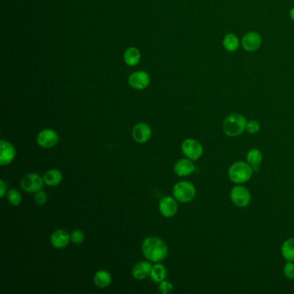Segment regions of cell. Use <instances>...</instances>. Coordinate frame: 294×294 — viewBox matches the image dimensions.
Segmentation results:
<instances>
[{"label": "cell", "mask_w": 294, "mask_h": 294, "mask_svg": "<svg viewBox=\"0 0 294 294\" xmlns=\"http://www.w3.org/2000/svg\"><path fill=\"white\" fill-rule=\"evenodd\" d=\"M142 251L145 258L149 262H162L168 256L169 247L165 242L156 237H148L144 239L142 245Z\"/></svg>", "instance_id": "6da1fadb"}, {"label": "cell", "mask_w": 294, "mask_h": 294, "mask_svg": "<svg viewBox=\"0 0 294 294\" xmlns=\"http://www.w3.org/2000/svg\"><path fill=\"white\" fill-rule=\"evenodd\" d=\"M247 122V119L242 114H230L222 122V130L228 137H238L246 129Z\"/></svg>", "instance_id": "7a4b0ae2"}, {"label": "cell", "mask_w": 294, "mask_h": 294, "mask_svg": "<svg viewBox=\"0 0 294 294\" xmlns=\"http://www.w3.org/2000/svg\"><path fill=\"white\" fill-rule=\"evenodd\" d=\"M254 172V169L247 162L240 161L230 166L228 175L234 183L244 184L251 179Z\"/></svg>", "instance_id": "3957f363"}, {"label": "cell", "mask_w": 294, "mask_h": 294, "mask_svg": "<svg viewBox=\"0 0 294 294\" xmlns=\"http://www.w3.org/2000/svg\"><path fill=\"white\" fill-rule=\"evenodd\" d=\"M173 197L181 203H188L196 196V188L190 181L183 180L176 183L172 189Z\"/></svg>", "instance_id": "277c9868"}, {"label": "cell", "mask_w": 294, "mask_h": 294, "mask_svg": "<svg viewBox=\"0 0 294 294\" xmlns=\"http://www.w3.org/2000/svg\"><path fill=\"white\" fill-rule=\"evenodd\" d=\"M43 177L36 172H29L21 179L22 189L29 194H36L43 189L44 186Z\"/></svg>", "instance_id": "5b68a950"}, {"label": "cell", "mask_w": 294, "mask_h": 294, "mask_svg": "<svg viewBox=\"0 0 294 294\" xmlns=\"http://www.w3.org/2000/svg\"><path fill=\"white\" fill-rule=\"evenodd\" d=\"M230 199L237 207L244 208L249 205L251 201V194L247 187L237 185L230 192Z\"/></svg>", "instance_id": "8992f818"}, {"label": "cell", "mask_w": 294, "mask_h": 294, "mask_svg": "<svg viewBox=\"0 0 294 294\" xmlns=\"http://www.w3.org/2000/svg\"><path fill=\"white\" fill-rule=\"evenodd\" d=\"M181 149L183 154L192 161H197L203 154V147L199 142L193 138L186 139L182 143Z\"/></svg>", "instance_id": "52a82bcc"}, {"label": "cell", "mask_w": 294, "mask_h": 294, "mask_svg": "<svg viewBox=\"0 0 294 294\" xmlns=\"http://www.w3.org/2000/svg\"><path fill=\"white\" fill-rule=\"evenodd\" d=\"M36 141L41 147L49 148L54 147L58 144L59 136L57 132H55L53 129H43L42 131L38 133L36 137Z\"/></svg>", "instance_id": "ba28073f"}, {"label": "cell", "mask_w": 294, "mask_h": 294, "mask_svg": "<svg viewBox=\"0 0 294 294\" xmlns=\"http://www.w3.org/2000/svg\"><path fill=\"white\" fill-rule=\"evenodd\" d=\"M262 43V36H260V34L251 31L244 35L241 43L244 50L247 52H255L261 47Z\"/></svg>", "instance_id": "9c48e42d"}, {"label": "cell", "mask_w": 294, "mask_h": 294, "mask_svg": "<svg viewBox=\"0 0 294 294\" xmlns=\"http://www.w3.org/2000/svg\"><path fill=\"white\" fill-rule=\"evenodd\" d=\"M16 157L15 147L8 141H0V164L6 166L11 164Z\"/></svg>", "instance_id": "30bf717a"}, {"label": "cell", "mask_w": 294, "mask_h": 294, "mask_svg": "<svg viewBox=\"0 0 294 294\" xmlns=\"http://www.w3.org/2000/svg\"><path fill=\"white\" fill-rule=\"evenodd\" d=\"M159 211L164 218L169 219L173 217L178 211V204L175 198L170 196L162 197L159 203Z\"/></svg>", "instance_id": "8fae6325"}, {"label": "cell", "mask_w": 294, "mask_h": 294, "mask_svg": "<svg viewBox=\"0 0 294 294\" xmlns=\"http://www.w3.org/2000/svg\"><path fill=\"white\" fill-rule=\"evenodd\" d=\"M132 137L138 144H146L150 140L152 130L150 126L145 122H139L133 128Z\"/></svg>", "instance_id": "7c38bea8"}, {"label": "cell", "mask_w": 294, "mask_h": 294, "mask_svg": "<svg viewBox=\"0 0 294 294\" xmlns=\"http://www.w3.org/2000/svg\"><path fill=\"white\" fill-rule=\"evenodd\" d=\"M149 83H150L149 76L147 73L144 71L133 73L132 74L129 76V84L134 89H145L148 86Z\"/></svg>", "instance_id": "4fadbf2b"}, {"label": "cell", "mask_w": 294, "mask_h": 294, "mask_svg": "<svg viewBox=\"0 0 294 294\" xmlns=\"http://www.w3.org/2000/svg\"><path fill=\"white\" fill-rule=\"evenodd\" d=\"M70 241L71 238L69 232L62 229L55 230L51 235V244L55 248H64L69 245Z\"/></svg>", "instance_id": "5bb4252c"}, {"label": "cell", "mask_w": 294, "mask_h": 294, "mask_svg": "<svg viewBox=\"0 0 294 294\" xmlns=\"http://www.w3.org/2000/svg\"><path fill=\"white\" fill-rule=\"evenodd\" d=\"M173 170L177 175L185 177L192 174L195 171V166L190 159H180L176 162Z\"/></svg>", "instance_id": "9a60e30c"}, {"label": "cell", "mask_w": 294, "mask_h": 294, "mask_svg": "<svg viewBox=\"0 0 294 294\" xmlns=\"http://www.w3.org/2000/svg\"><path fill=\"white\" fill-rule=\"evenodd\" d=\"M152 269L153 266L151 265L150 262L146 261L139 262L133 267V277L137 280H144L145 278L150 276Z\"/></svg>", "instance_id": "2e32d148"}, {"label": "cell", "mask_w": 294, "mask_h": 294, "mask_svg": "<svg viewBox=\"0 0 294 294\" xmlns=\"http://www.w3.org/2000/svg\"><path fill=\"white\" fill-rule=\"evenodd\" d=\"M44 183L49 187H56L62 180V173L58 169H50L43 176Z\"/></svg>", "instance_id": "e0dca14e"}, {"label": "cell", "mask_w": 294, "mask_h": 294, "mask_svg": "<svg viewBox=\"0 0 294 294\" xmlns=\"http://www.w3.org/2000/svg\"><path fill=\"white\" fill-rule=\"evenodd\" d=\"M247 162L251 166L255 172L260 169V165L262 162V154L257 148H252L247 153Z\"/></svg>", "instance_id": "ac0fdd59"}, {"label": "cell", "mask_w": 294, "mask_h": 294, "mask_svg": "<svg viewBox=\"0 0 294 294\" xmlns=\"http://www.w3.org/2000/svg\"><path fill=\"white\" fill-rule=\"evenodd\" d=\"M167 269L163 264H161L158 262L157 264L153 266V269L151 271L150 278L155 283H160L163 280H165L167 278Z\"/></svg>", "instance_id": "d6986e66"}, {"label": "cell", "mask_w": 294, "mask_h": 294, "mask_svg": "<svg viewBox=\"0 0 294 294\" xmlns=\"http://www.w3.org/2000/svg\"><path fill=\"white\" fill-rule=\"evenodd\" d=\"M222 45L228 52L233 53V52H236L238 49L239 45H240V42H239L238 37L235 34L229 33L224 36Z\"/></svg>", "instance_id": "ffe728a7"}, {"label": "cell", "mask_w": 294, "mask_h": 294, "mask_svg": "<svg viewBox=\"0 0 294 294\" xmlns=\"http://www.w3.org/2000/svg\"><path fill=\"white\" fill-rule=\"evenodd\" d=\"M94 284L99 288L107 287L111 282V273L105 270H99L95 273L94 278Z\"/></svg>", "instance_id": "44dd1931"}, {"label": "cell", "mask_w": 294, "mask_h": 294, "mask_svg": "<svg viewBox=\"0 0 294 294\" xmlns=\"http://www.w3.org/2000/svg\"><path fill=\"white\" fill-rule=\"evenodd\" d=\"M281 254L287 262H294V237L284 242L281 246Z\"/></svg>", "instance_id": "7402d4cb"}, {"label": "cell", "mask_w": 294, "mask_h": 294, "mask_svg": "<svg viewBox=\"0 0 294 294\" xmlns=\"http://www.w3.org/2000/svg\"><path fill=\"white\" fill-rule=\"evenodd\" d=\"M124 61L129 66H136L140 61V52L136 48H129L124 53Z\"/></svg>", "instance_id": "603a6c76"}, {"label": "cell", "mask_w": 294, "mask_h": 294, "mask_svg": "<svg viewBox=\"0 0 294 294\" xmlns=\"http://www.w3.org/2000/svg\"><path fill=\"white\" fill-rule=\"evenodd\" d=\"M7 200L12 206H18L21 203V194L16 189H10L7 192Z\"/></svg>", "instance_id": "cb8c5ba5"}, {"label": "cell", "mask_w": 294, "mask_h": 294, "mask_svg": "<svg viewBox=\"0 0 294 294\" xmlns=\"http://www.w3.org/2000/svg\"><path fill=\"white\" fill-rule=\"evenodd\" d=\"M70 238H71V242L74 244H79L85 240V235L81 230H73L72 233L70 234Z\"/></svg>", "instance_id": "d4e9b609"}, {"label": "cell", "mask_w": 294, "mask_h": 294, "mask_svg": "<svg viewBox=\"0 0 294 294\" xmlns=\"http://www.w3.org/2000/svg\"><path fill=\"white\" fill-rule=\"evenodd\" d=\"M34 200H35L36 205H38V206H43V205L47 203V194L44 191L41 190L39 192H37V193H36V195H35Z\"/></svg>", "instance_id": "484cf974"}, {"label": "cell", "mask_w": 294, "mask_h": 294, "mask_svg": "<svg viewBox=\"0 0 294 294\" xmlns=\"http://www.w3.org/2000/svg\"><path fill=\"white\" fill-rule=\"evenodd\" d=\"M284 274L285 276L294 280V262H288L286 265L284 266Z\"/></svg>", "instance_id": "4316f807"}, {"label": "cell", "mask_w": 294, "mask_h": 294, "mask_svg": "<svg viewBox=\"0 0 294 294\" xmlns=\"http://www.w3.org/2000/svg\"><path fill=\"white\" fill-rule=\"evenodd\" d=\"M246 130L249 134H256L260 130V123L256 120L247 121L246 124Z\"/></svg>", "instance_id": "83f0119b"}, {"label": "cell", "mask_w": 294, "mask_h": 294, "mask_svg": "<svg viewBox=\"0 0 294 294\" xmlns=\"http://www.w3.org/2000/svg\"><path fill=\"white\" fill-rule=\"evenodd\" d=\"M173 287H172V284L169 282V281H166L163 280L162 282H160L159 285V291L163 294H168L172 293Z\"/></svg>", "instance_id": "f1b7e54d"}, {"label": "cell", "mask_w": 294, "mask_h": 294, "mask_svg": "<svg viewBox=\"0 0 294 294\" xmlns=\"http://www.w3.org/2000/svg\"><path fill=\"white\" fill-rule=\"evenodd\" d=\"M8 185L6 182H4L3 179H0V196L1 197H3L4 196V194H6L7 192Z\"/></svg>", "instance_id": "f546056e"}, {"label": "cell", "mask_w": 294, "mask_h": 294, "mask_svg": "<svg viewBox=\"0 0 294 294\" xmlns=\"http://www.w3.org/2000/svg\"><path fill=\"white\" fill-rule=\"evenodd\" d=\"M290 18L294 21V7L292 8L290 11Z\"/></svg>", "instance_id": "4dcf8cb0"}]
</instances>
